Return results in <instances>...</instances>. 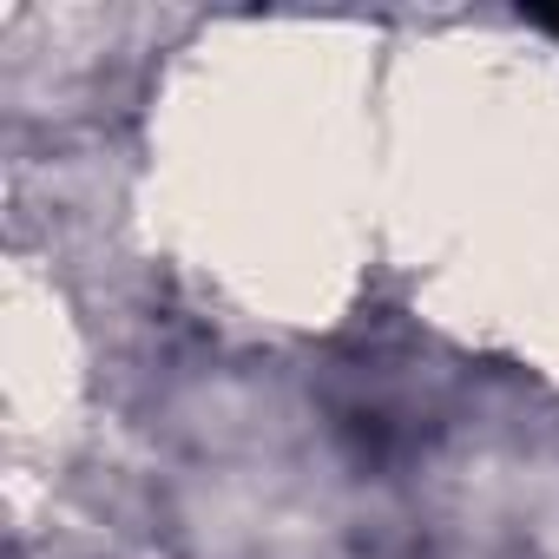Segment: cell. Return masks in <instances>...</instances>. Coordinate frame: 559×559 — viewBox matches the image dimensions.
I'll list each match as a JSON object with an SVG mask.
<instances>
[{
    "mask_svg": "<svg viewBox=\"0 0 559 559\" xmlns=\"http://www.w3.org/2000/svg\"><path fill=\"white\" fill-rule=\"evenodd\" d=\"M533 21H539V27H552V34H559V8H539V14H533Z\"/></svg>",
    "mask_w": 559,
    "mask_h": 559,
    "instance_id": "6da1fadb",
    "label": "cell"
}]
</instances>
